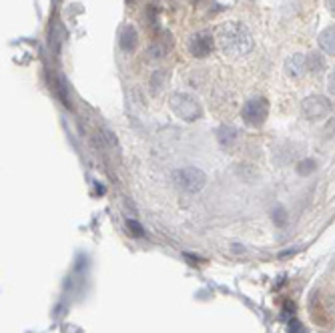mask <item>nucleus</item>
<instances>
[{
	"instance_id": "obj_1",
	"label": "nucleus",
	"mask_w": 335,
	"mask_h": 333,
	"mask_svg": "<svg viewBox=\"0 0 335 333\" xmlns=\"http://www.w3.org/2000/svg\"><path fill=\"white\" fill-rule=\"evenodd\" d=\"M217 42L223 54L243 56L253 50V34L241 22H225L217 30Z\"/></svg>"
},
{
	"instance_id": "obj_2",
	"label": "nucleus",
	"mask_w": 335,
	"mask_h": 333,
	"mask_svg": "<svg viewBox=\"0 0 335 333\" xmlns=\"http://www.w3.org/2000/svg\"><path fill=\"white\" fill-rule=\"evenodd\" d=\"M173 183L177 189L185 191V193H199L205 183H207V175L197 169V166H183V169H175L173 171Z\"/></svg>"
},
{
	"instance_id": "obj_3",
	"label": "nucleus",
	"mask_w": 335,
	"mask_h": 333,
	"mask_svg": "<svg viewBox=\"0 0 335 333\" xmlns=\"http://www.w3.org/2000/svg\"><path fill=\"white\" fill-rule=\"evenodd\" d=\"M169 104H171L173 112H175L179 118L187 120V122H195V120H199L201 114H203L201 104L197 102V98L191 96V94H187V92H175V94L169 98Z\"/></svg>"
},
{
	"instance_id": "obj_4",
	"label": "nucleus",
	"mask_w": 335,
	"mask_h": 333,
	"mask_svg": "<svg viewBox=\"0 0 335 333\" xmlns=\"http://www.w3.org/2000/svg\"><path fill=\"white\" fill-rule=\"evenodd\" d=\"M269 114V102L263 96H253L243 104L241 116L249 126H261Z\"/></svg>"
},
{
	"instance_id": "obj_5",
	"label": "nucleus",
	"mask_w": 335,
	"mask_h": 333,
	"mask_svg": "<svg viewBox=\"0 0 335 333\" xmlns=\"http://www.w3.org/2000/svg\"><path fill=\"white\" fill-rule=\"evenodd\" d=\"M331 100L327 98V96H323V94H313V96H307V98H303V102H301V110H303V114L307 116V118H311V120H319V118H323V116H327L329 112H331Z\"/></svg>"
},
{
	"instance_id": "obj_6",
	"label": "nucleus",
	"mask_w": 335,
	"mask_h": 333,
	"mask_svg": "<svg viewBox=\"0 0 335 333\" xmlns=\"http://www.w3.org/2000/svg\"><path fill=\"white\" fill-rule=\"evenodd\" d=\"M213 34H209V32H199V34H195L191 40H189V52L193 54V56H197V58H205V56H209L211 54V50H213Z\"/></svg>"
},
{
	"instance_id": "obj_7",
	"label": "nucleus",
	"mask_w": 335,
	"mask_h": 333,
	"mask_svg": "<svg viewBox=\"0 0 335 333\" xmlns=\"http://www.w3.org/2000/svg\"><path fill=\"white\" fill-rule=\"evenodd\" d=\"M307 70V56L303 54H291L287 60H285V72L293 78H299L303 72Z\"/></svg>"
},
{
	"instance_id": "obj_8",
	"label": "nucleus",
	"mask_w": 335,
	"mask_h": 333,
	"mask_svg": "<svg viewBox=\"0 0 335 333\" xmlns=\"http://www.w3.org/2000/svg\"><path fill=\"white\" fill-rule=\"evenodd\" d=\"M164 38H169V32H164V36H160V38H154V40H152V44L146 48V54H148V58H150V60H158V58H162L166 52L171 50L173 42L164 44Z\"/></svg>"
},
{
	"instance_id": "obj_9",
	"label": "nucleus",
	"mask_w": 335,
	"mask_h": 333,
	"mask_svg": "<svg viewBox=\"0 0 335 333\" xmlns=\"http://www.w3.org/2000/svg\"><path fill=\"white\" fill-rule=\"evenodd\" d=\"M319 46L325 54H333L335 56V26H327L325 30H321L319 34Z\"/></svg>"
},
{
	"instance_id": "obj_10",
	"label": "nucleus",
	"mask_w": 335,
	"mask_h": 333,
	"mask_svg": "<svg viewBox=\"0 0 335 333\" xmlns=\"http://www.w3.org/2000/svg\"><path fill=\"white\" fill-rule=\"evenodd\" d=\"M136 30L132 28V26H124L122 28V32H120V38H118V44H120V48L124 50V52H130L134 46H136Z\"/></svg>"
},
{
	"instance_id": "obj_11",
	"label": "nucleus",
	"mask_w": 335,
	"mask_h": 333,
	"mask_svg": "<svg viewBox=\"0 0 335 333\" xmlns=\"http://www.w3.org/2000/svg\"><path fill=\"white\" fill-rule=\"evenodd\" d=\"M217 140H219V144H221L223 148H229V146H233V142L237 140V130H235L233 126H221V128L217 130Z\"/></svg>"
},
{
	"instance_id": "obj_12",
	"label": "nucleus",
	"mask_w": 335,
	"mask_h": 333,
	"mask_svg": "<svg viewBox=\"0 0 335 333\" xmlns=\"http://www.w3.org/2000/svg\"><path fill=\"white\" fill-rule=\"evenodd\" d=\"M325 66H327V62H325V58H323V54H319V52H309V56H307V70H311V72H321V70H325Z\"/></svg>"
},
{
	"instance_id": "obj_13",
	"label": "nucleus",
	"mask_w": 335,
	"mask_h": 333,
	"mask_svg": "<svg viewBox=\"0 0 335 333\" xmlns=\"http://www.w3.org/2000/svg\"><path fill=\"white\" fill-rule=\"evenodd\" d=\"M295 171H297L299 177H309V175H313L317 171V162L313 158H301L297 162V166H295Z\"/></svg>"
},
{
	"instance_id": "obj_14",
	"label": "nucleus",
	"mask_w": 335,
	"mask_h": 333,
	"mask_svg": "<svg viewBox=\"0 0 335 333\" xmlns=\"http://www.w3.org/2000/svg\"><path fill=\"white\" fill-rule=\"evenodd\" d=\"M287 221H289L287 211H285L283 207H275V209H273V223H275L277 227H285Z\"/></svg>"
},
{
	"instance_id": "obj_15",
	"label": "nucleus",
	"mask_w": 335,
	"mask_h": 333,
	"mask_svg": "<svg viewBox=\"0 0 335 333\" xmlns=\"http://www.w3.org/2000/svg\"><path fill=\"white\" fill-rule=\"evenodd\" d=\"M126 229H128L134 237H142V235H144V231H142L140 223H138V221H134V219H128V221H126Z\"/></svg>"
},
{
	"instance_id": "obj_16",
	"label": "nucleus",
	"mask_w": 335,
	"mask_h": 333,
	"mask_svg": "<svg viewBox=\"0 0 335 333\" xmlns=\"http://www.w3.org/2000/svg\"><path fill=\"white\" fill-rule=\"evenodd\" d=\"M164 78H166V72H164V70H156V72L152 74L150 84H152V90H154V92L158 90V84H160V80H164Z\"/></svg>"
},
{
	"instance_id": "obj_17",
	"label": "nucleus",
	"mask_w": 335,
	"mask_h": 333,
	"mask_svg": "<svg viewBox=\"0 0 335 333\" xmlns=\"http://www.w3.org/2000/svg\"><path fill=\"white\" fill-rule=\"evenodd\" d=\"M289 333H307V329L303 327V323L301 321H297V319H291L289 321V329H287Z\"/></svg>"
},
{
	"instance_id": "obj_18",
	"label": "nucleus",
	"mask_w": 335,
	"mask_h": 333,
	"mask_svg": "<svg viewBox=\"0 0 335 333\" xmlns=\"http://www.w3.org/2000/svg\"><path fill=\"white\" fill-rule=\"evenodd\" d=\"M100 134H102V138L108 142V146H116V142H118V140H116V136H114V132H112V130L102 128V130H100Z\"/></svg>"
},
{
	"instance_id": "obj_19",
	"label": "nucleus",
	"mask_w": 335,
	"mask_h": 333,
	"mask_svg": "<svg viewBox=\"0 0 335 333\" xmlns=\"http://www.w3.org/2000/svg\"><path fill=\"white\" fill-rule=\"evenodd\" d=\"M327 88H329V92L331 94H335V70L329 74V78H327Z\"/></svg>"
},
{
	"instance_id": "obj_20",
	"label": "nucleus",
	"mask_w": 335,
	"mask_h": 333,
	"mask_svg": "<svg viewBox=\"0 0 335 333\" xmlns=\"http://www.w3.org/2000/svg\"><path fill=\"white\" fill-rule=\"evenodd\" d=\"M325 307H327V311L335 313V297H327V301H325Z\"/></svg>"
},
{
	"instance_id": "obj_21",
	"label": "nucleus",
	"mask_w": 335,
	"mask_h": 333,
	"mask_svg": "<svg viewBox=\"0 0 335 333\" xmlns=\"http://www.w3.org/2000/svg\"><path fill=\"white\" fill-rule=\"evenodd\" d=\"M327 8H329V12L335 16V0H327Z\"/></svg>"
},
{
	"instance_id": "obj_22",
	"label": "nucleus",
	"mask_w": 335,
	"mask_h": 333,
	"mask_svg": "<svg viewBox=\"0 0 335 333\" xmlns=\"http://www.w3.org/2000/svg\"><path fill=\"white\" fill-rule=\"evenodd\" d=\"M193 2H195V0H193Z\"/></svg>"
}]
</instances>
